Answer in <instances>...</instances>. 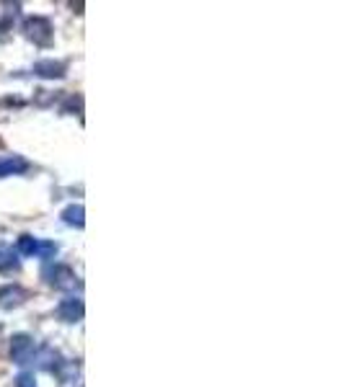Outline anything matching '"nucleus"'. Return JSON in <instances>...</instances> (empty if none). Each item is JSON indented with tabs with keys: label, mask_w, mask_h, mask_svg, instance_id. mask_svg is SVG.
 <instances>
[{
	"label": "nucleus",
	"mask_w": 344,
	"mask_h": 387,
	"mask_svg": "<svg viewBox=\"0 0 344 387\" xmlns=\"http://www.w3.org/2000/svg\"><path fill=\"white\" fill-rule=\"evenodd\" d=\"M23 34H26V39H31L34 44L50 47L52 44L55 29H52V23L47 21V18L34 16V18H26V23H23Z\"/></svg>",
	"instance_id": "obj_1"
},
{
	"label": "nucleus",
	"mask_w": 344,
	"mask_h": 387,
	"mask_svg": "<svg viewBox=\"0 0 344 387\" xmlns=\"http://www.w3.org/2000/svg\"><path fill=\"white\" fill-rule=\"evenodd\" d=\"M45 276H47V282L52 284L55 290L73 292V290H78V287H81V282H78V276L73 274V268H70V266H62V263L47 266V268H45Z\"/></svg>",
	"instance_id": "obj_2"
},
{
	"label": "nucleus",
	"mask_w": 344,
	"mask_h": 387,
	"mask_svg": "<svg viewBox=\"0 0 344 387\" xmlns=\"http://www.w3.org/2000/svg\"><path fill=\"white\" fill-rule=\"evenodd\" d=\"M18 254L37 256V258H52L57 254V243H52V240H37L31 238V235H21L18 238Z\"/></svg>",
	"instance_id": "obj_3"
},
{
	"label": "nucleus",
	"mask_w": 344,
	"mask_h": 387,
	"mask_svg": "<svg viewBox=\"0 0 344 387\" xmlns=\"http://www.w3.org/2000/svg\"><path fill=\"white\" fill-rule=\"evenodd\" d=\"M34 338L29 333H16L11 338V359H13V364H29L31 359H34Z\"/></svg>",
	"instance_id": "obj_4"
},
{
	"label": "nucleus",
	"mask_w": 344,
	"mask_h": 387,
	"mask_svg": "<svg viewBox=\"0 0 344 387\" xmlns=\"http://www.w3.org/2000/svg\"><path fill=\"white\" fill-rule=\"evenodd\" d=\"M83 315H86V305H83V299L78 297L62 299L60 305H57V318H60L62 323H81Z\"/></svg>",
	"instance_id": "obj_5"
},
{
	"label": "nucleus",
	"mask_w": 344,
	"mask_h": 387,
	"mask_svg": "<svg viewBox=\"0 0 344 387\" xmlns=\"http://www.w3.org/2000/svg\"><path fill=\"white\" fill-rule=\"evenodd\" d=\"M29 299V292L18 287V284H8V287H0V307L3 310H13V307L23 305Z\"/></svg>",
	"instance_id": "obj_6"
},
{
	"label": "nucleus",
	"mask_w": 344,
	"mask_h": 387,
	"mask_svg": "<svg viewBox=\"0 0 344 387\" xmlns=\"http://www.w3.org/2000/svg\"><path fill=\"white\" fill-rule=\"evenodd\" d=\"M31 168V163L21 155H8L0 157V179L6 176H18V173H26Z\"/></svg>",
	"instance_id": "obj_7"
},
{
	"label": "nucleus",
	"mask_w": 344,
	"mask_h": 387,
	"mask_svg": "<svg viewBox=\"0 0 344 387\" xmlns=\"http://www.w3.org/2000/svg\"><path fill=\"white\" fill-rule=\"evenodd\" d=\"M65 73H68V65L60 60H39L34 65V75L39 78H65Z\"/></svg>",
	"instance_id": "obj_8"
},
{
	"label": "nucleus",
	"mask_w": 344,
	"mask_h": 387,
	"mask_svg": "<svg viewBox=\"0 0 344 387\" xmlns=\"http://www.w3.org/2000/svg\"><path fill=\"white\" fill-rule=\"evenodd\" d=\"M55 374L60 377V382H75L78 380V364L68 362V359H60V362L55 364Z\"/></svg>",
	"instance_id": "obj_9"
},
{
	"label": "nucleus",
	"mask_w": 344,
	"mask_h": 387,
	"mask_svg": "<svg viewBox=\"0 0 344 387\" xmlns=\"http://www.w3.org/2000/svg\"><path fill=\"white\" fill-rule=\"evenodd\" d=\"M37 354V364L42 367V369H55V364L60 362V354L52 349V346H42L39 351H34Z\"/></svg>",
	"instance_id": "obj_10"
},
{
	"label": "nucleus",
	"mask_w": 344,
	"mask_h": 387,
	"mask_svg": "<svg viewBox=\"0 0 344 387\" xmlns=\"http://www.w3.org/2000/svg\"><path fill=\"white\" fill-rule=\"evenodd\" d=\"M86 209L81 207V204H70L65 212H62V222L65 225H75V227H83L86 225Z\"/></svg>",
	"instance_id": "obj_11"
},
{
	"label": "nucleus",
	"mask_w": 344,
	"mask_h": 387,
	"mask_svg": "<svg viewBox=\"0 0 344 387\" xmlns=\"http://www.w3.org/2000/svg\"><path fill=\"white\" fill-rule=\"evenodd\" d=\"M11 271H18V258L11 248H0V274H11Z\"/></svg>",
	"instance_id": "obj_12"
},
{
	"label": "nucleus",
	"mask_w": 344,
	"mask_h": 387,
	"mask_svg": "<svg viewBox=\"0 0 344 387\" xmlns=\"http://www.w3.org/2000/svg\"><path fill=\"white\" fill-rule=\"evenodd\" d=\"M81 109H83V98L81 96H70L65 104H62V112L65 114H70V112H78L81 114Z\"/></svg>",
	"instance_id": "obj_13"
},
{
	"label": "nucleus",
	"mask_w": 344,
	"mask_h": 387,
	"mask_svg": "<svg viewBox=\"0 0 344 387\" xmlns=\"http://www.w3.org/2000/svg\"><path fill=\"white\" fill-rule=\"evenodd\" d=\"M16 387H37V380H34V374L21 372L16 377Z\"/></svg>",
	"instance_id": "obj_14"
},
{
	"label": "nucleus",
	"mask_w": 344,
	"mask_h": 387,
	"mask_svg": "<svg viewBox=\"0 0 344 387\" xmlns=\"http://www.w3.org/2000/svg\"><path fill=\"white\" fill-rule=\"evenodd\" d=\"M0 333H3V328H0Z\"/></svg>",
	"instance_id": "obj_15"
}]
</instances>
